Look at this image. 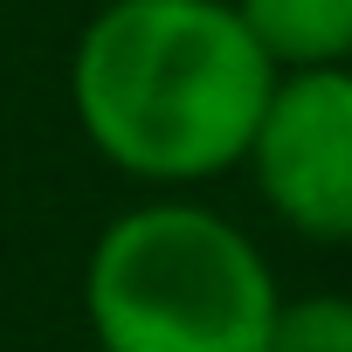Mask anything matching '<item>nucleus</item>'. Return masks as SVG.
I'll list each match as a JSON object with an SVG mask.
<instances>
[{"label": "nucleus", "instance_id": "1", "mask_svg": "<svg viewBox=\"0 0 352 352\" xmlns=\"http://www.w3.org/2000/svg\"><path fill=\"white\" fill-rule=\"evenodd\" d=\"M270 90L276 69L228 0H104L69 56L83 138L152 187L242 166Z\"/></svg>", "mask_w": 352, "mask_h": 352}, {"label": "nucleus", "instance_id": "2", "mask_svg": "<svg viewBox=\"0 0 352 352\" xmlns=\"http://www.w3.org/2000/svg\"><path fill=\"white\" fill-rule=\"evenodd\" d=\"M276 311L283 290L263 249L194 201L124 208L83 263L97 352H270Z\"/></svg>", "mask_w": 352, "mask_h": 352}, {"label": "nucleus", "instance_id": "3", "mask_svg": "<svg viewBox=\"0 0 352 352\" xmlns=\"http://www.w3.org/2000/svg\"><path fill=\"white\" fill-rule=\"evenodd\" d=\"M242 166L297 235L352 242V69L276 76Z\"/></svg>", "mask_w": 352, "mask_h": 352}, {"label": "nucleus", "instance_id": "4", "mask_svg": "<svg viewBox=\"0 0 352 352\" xmlns=\"http://www.w3.org/2000/svg\"><path fill=\"white\" fill-rule=\"evenodd\" d=\"M276 76L352 69V0H228Z\"/></svg>", "mask_w": 352, "mask_h": 352}, {"label": "nucleus", "instance_id": "5", "mask_svg": "<svg viewBox=\"0 0 352 352\" xmlns=\"http://www.w3.org/2000/svg\"><path fill=\"white\" fill-rule=\"evenodd\" d=\"M270 352H352V290H311L283 297Z\"/></svg>", "mask_w": 352, "mask_h": 352}]
</instances>
